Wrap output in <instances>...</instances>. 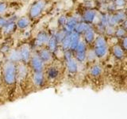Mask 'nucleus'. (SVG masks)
Segmentation results:
<instances>
[{
  "mask_svg": "<svg viewBox=\"0 0 127 119\" xmlns=\"http://www.w3.org/2000/svg\"><path fill=\"white\" fill-rule=\"evenodd\" d=\"M38 57L41 60L42 62L45 63V66L49 65L54 62V56L46 47H43L36 51Z\"/></svg>",
  "mask_w": 127,
  "mask_h": 119,
  "instance_id": "7",
  "label": "nucleus"
},
{
  "mask_svg": "<svg viewBox=\"0 0 127 119\" xmlns=\"http://www.w3.org/2000/svg\"><path fill=\"white\" fill-rule=\"evenodd\" d=\"M83 41H84L87 45H91L92 44L95 39V31L92 29V27H90L84 33H83Z\"/></svg>",
  "mask_w": 127,
  "mask_h": 119,
  "instance_id": "19",
  "label": "nucleus"
},
{
  "mask_svg": "<svg viewBox=\"0 0 127 119\" xmlns=\"http://www.w3.org/2000/svg\"><path fill=\"white\" fill-rule=\"evenodd\" d=\"M18 50L20 57H21V62L28 65L31 55L33 53L31 45H29V44H23V45H22L18 48Z\"/></svg>",
  "mask_w": 127,
  "mask_h": 119,
  "instance_id": "8",
  "label": "nucleus"
},
{
  "mask_svg": "<svg viewBox=\"0 0 127 119\" xmlns=\"http://www.w3.org/2000/svg\"><path fill=\"white\" fill-rule=\"evenodd\" d=\"M44 73H45V78L47 79V82L49 83H53L58 80V79L61 77V71L60 67L55 64L54 62L51 63L49 65H47L45 67V70H44Z\"/></svg>",
  "mask_w": 127,
  "mask_h": 119,
  "instance_id": "3",
  "label": "nucleus"
},
{
  "mask_svg": "<svg viewBox=\"0 0 127 119\" xmlns=\"http://www.w3.org/2000/svg\"><path fill=\"white\" fill-rule=\"evenodd\" d=\"M65 68L69 75H75L79 70L78 62L74 58L71 59L70 60L65 62Z\"/></svg>",
  "mask_w": 127,
  "mask_h": 119,
  "instance_id": "15",
  "label": "nucleus"
},
{
  "mask_svg": "<svg viewBox=\"0 0 127 119\" xmlns=\"http://www.w3.org/2000/svg\"><path fill=\"white\" fill-rule=\"evenodd\" d=\"M0 80L2 86L12 87L15 85L17 81V64L6 59L2 61Z\"/></svg>",
  "mask_w": 127,
  "mask_h": 119,
  "instance_id": "1",
  "label": "nucleus"
},
{
  "mask_svg": "<svg viewBox=\"0 0 127 119\" xmlns=\"http://www.w3.org/2000/svg\"><path fill=\"white\" fill-rule=\"evenodd\" d=\"M93 52L97 58H103L107 53V45L102 46H94Z\"/></svg>",
  "mask_w": 127,
  "mask_h": 119,
  "instance_id": "20",
  "label": "nucleus"
},
{
  "mask_svg": "<svg viewBox=\"0 0 127 119\" xmlns=\"http://www.w3.org/2000/svg\"><path fill=\"white\" fill-rule=\"evenodd\" d=\"M45 47L47 48L48 49H49L52 53L53 55L57 54V52L59 51L60 49V44L58 43L57 38H56L55 35L53 34V35H50V37L49 39V41H48L47 44Z\"/></svg>",
  "mask_w": 127,
  "mask_h": 119,
  "instance_id": "12",
  "label": "nucleus"
},
{
  "mask_svg": "<svg viewBox=\"0 0 127 119\" xmlns=\"http://www.w3.org/2000/svg\"><path fill=\"white\" fill-rule=\"evenodd\" d=\"M123 29H124L126 31L127 30V18L124 21V22H123Z\"/></svg>",
  "mask_w": 127,
  "mask_h": 119,
  "instance_id": "36",
  "label": "nucleus"
},
{
  "mask_svg": "<svg viewBox=\"0 0 127 119\" xmlns=\"http://www.w3.org/2000/svg\"><path fill=\"white\" fill-rule=\"evenodd\" d=\"M125 0H114V4L116 6H123L125 5Z\"/></svg>",
  "mask_w": 127,
  "mask_h": 119,
  "instance_id": "34",
  "label": "nucleus"
},
{
  "mask_svg": "<svg viewBox=\"0 0 127 119\" xmlns=\"http://www.w3.org/2000/svg\"><path fill=\"white\" fill-rule=\"evenodd\" d=\"M16 20H17L16 17H12L10 18H8L7 23L1 29L2 33L4 36H10L17 30V26H16V23H15Z\"/></svg>",
  "mask_w": 127,
  "mask_h": 119,
  "instance_id": "10",
  "label": "nucleus"
},
{
  "mask_svg": "<svg viewBox=\"0 0 127 119\" xmlns=\"http://www.w3.org/2000/svg\"><path fill=\"white\" fill-rule=\"evenodd\" d=\"M78 22H78L76 18H75V17L69 18L67 19V22L65 23V25L61 29L63 30V31L67 35H69L72 33V32H74V29H75V27Z\"/></svg>",
  "mask_w": 127,
  "mask_h": 119,
  "instance_id": "11",
  "label": "nucleus"
},
{
  "mask_svg": "<svg viewBox=\"0 0 127 119\" xmlns=\"http://www.w3.org/2000/svg\"><path fill=\"white\" fill-rule=\"evenodd\" d=\"M108 22H109V18L106 14H102L100 18V24H102V26H104L106 27L108 26Z\"/></svg>",
  "mask_w": 127,
  "mask_h": 119,
  "instance_id": "29",
  "label": "nucleus"
},
{
  "mask_svg": "<svg viewBox=\"0 0 127 119\" xmlns=\"http://www.w3.org/2000/svg\"><path fill=\"white\" fill-rule=\"evenodd\" d=\"M11 50V47L10 45L8 44H2V45L0 46V53L6 56L9 53V52Z\"/></svg>",
  "mask_w": 127,
  "mask_h": 119,
  "instance_id": "24",
  "label": "nucleus"
},
{
  "mask_svg": "<svg viewBox=\"0 0 127 119\" xmlns=\"http://www.w3.org/2000/svg\"><path fill=\"white\" fill-rule=\"evenodd\" d=\"M2 85L1 80H0V93H1V90H2Z\"/></svg>",
  "mask_w": 127,
  "mask_h": 119,
  "instance_id": "37",
  "label": "nucleus"
},
{
  "mask_svg": "<svg viewBox=\"0 0 127 119\" xmlns=\"http://www.w3.org/2000/svg\"><path fill=\"white\" fill-rule=\"evenodd\" d=\"M8 22V19L4 18L3 16H0V29H2V28L6 25Z\"/></svg>",
  "mask_w": 127,
  "mask_h": 119,
  "instance_id": "32",
  "label": "nucleus"
},
{
  "mask_svg": "<svg viewBox=\"0 0 127 119\" xmlns=\"http://www.w3.org/2000/svg\"><path fill=\"white\" fill-rule=\"evenodd\" d=\"M47 5L46 0H36L30 7L28 17L31 19H37L41 15Z\"/></svg>",
  "mask_w": 127,
  "mask_h": 119,
  "instance_id": "2",
  "label": "nucleus"
},
{
  "mask_svg": "<svg viewBox=\"0 0 127 119\" xmlns=\"http://www.w3.org/2000/svg\"><path fill=\"white\" fill-rule=\"evenodd\" d=\"M8 4L4 1H0V16H2L7 11Z\"/></svg>",
  "mask_w": 127,
  "mask_h": 119,
  "instance_id": "26",
  "label": "nucleus"
},
{
  "mask_svg": "<svg viewBox=\"0 0 127 119\" xmlns=\"http://www.w3.org/2000/svg\"><path fill=\"white\" fill-rule=\"evenodd\" d=\"M30 79L33 87L37 89H41L43 87H45L48 83L44 71H41V72H31Z\"/></svg>",
  "mask_w": 127,
  "mask_h": 119,
  "instance_id": "5",
  "label": "nucleus"
},
{
  "mask_svg": "<svg viewBox=\"0 0 127 119\" xmlns=\"http://www.w3.org/2000/svg\"><path fill=\"white\" fill-rule=\"evenodd\" d=\"M67 18H66V16H64V15H61V17H59L58 20H57V23H58L59 26L61 27V28H62L64 26L66 22H67Z\"/></svg>",
  "mask_w": 127,
  "mask_h": 119,
  "instance_id": "30",
  "label": "nucleus"
},
{
  "mask_svg": "<svg viewBox=\"0 0 127 119\" xmlns=\"http://www.w3.org/2000/svg\"><path fill=\"white\" fill-rule=\"evenodd\" d=\"M50 37V34L45 30H41L37 33L33 41V46L36 49H41L45 47L46 44Z\"/></svg>",
  "mask_w": 127,
  "mask_h": 119,
  "instance_id": "6",
  "label": "nucleus"
},
{
  "mask_svg": "<svg viewBox=\"0 0 127 119\" xmlns=\"http://www.w3.org/2000/svg\"><path fill=\"white\" fill-rule=\"evenodd\" d=\"M102 67H101V65L98 64V63H94L90 67L89 74L92 77L96 78L102 74Z\"/></svg>",
  "mask_w": 127,
  "mask_h": 119,
  "instance_id": "22",
  "label": "nucleus"
},
{
  "mask_svg": "<svg viewBox=\"0 0 127 119\" xmlns=\"http://www.w3.org/2000/svg\"><path fill=\"white\" fill-rule=\"evenodd\" d=\"M126 31L123 28H118L114 31V34L116 37H124L126 36Z\"/></svg>",
  "mask_w": 127,
  "mask_h": 119,
  "instance_id": "27",
  "label": "nucleus"
},
{
  "mask_svg": "<svg viewBox=\"0 0 127 119\" xmlns=\"http://www.w3.org/2000/svg\"><path fill=\"white\" fill-rule=\"evenodd\" d=\"M1 65H2V60L0 59V71H1Z\"/></svg>",
  "mask_w": 127,
  "mask_h": 119,
  "instance_id": "38",
  "label": "nucleus"
},
{
  "mask_svg": "<svg viewBox=\"0 0 127 119\" xmlns=\"http://www.w3.org/2000/svg\"><path fill=\"white\" fill-rule=\"evenodd\" d=\"M28 67L30 68L31 72H41V71H44L46 66L40 59L36 51H33L29 63H28Z\"/></svg>",
  "mask_w": 127,
  "mask_h": 119,
  "instance_id": "4",
  "label": "nucleus"
},
{
  "mask_svg": "<svg viewBox=\"0 0 127 119\" xmlns=\"http://www.w3.org/2000/svg\"><path fill=\"white\" fill-rule=\"evenodd\" d=\"M70 37V50L74 53L76 47L78 46L79 41H81L80 40V35L76 33L75 32H72L71 34H69Z\"/></svg>",
  "mask_w": 127,
  "mask_h": 119,
  "instance_id": "17",
  "label": "nucleus"
},
{
  "mask_svg": "<svg viewBox=\"0 0 127 119\" xmlns=\"http://www.w3.org/2000/svg\"><path fill=\"white\" fill-rule=\"evenodd\" d=\"M30 75V68L27 64L20 63L17 64V83H22L26 80L28 75Z\"/></svg>",
  "mask_w": 127,
  "mask_h": 119,
  "instance_id": "9",
  "label": "nucleus"
},
{
  "mask_svg": "<svg viewBox=\"0 0 127 119\" xmlns=\"http://www.w3.org/2000/svg\"><path fill=\"white\" fill-rule=\"evenodd\" d=\"M106 33L107 35H109V36H111V35H113L114 34V27L113 26H107L106 27Z\"/></svg>",
  "mask_w": 127,
  "mask_h": 119,
  "instance_id": "31",
  "label": "nucleus"
},
{
  "mask_svg": "<svg viewBox=\"0 0 127 119\" xmlns=\"http://www.w3.org/2000/svg\"><path fill=\"white\" fill-rule=\"evenodd\" d=\"M95 58H97V57H95L93 50H90L89 52H87V59H86V60H87L88 62H93L95 60Z\"/></svg>",
  "mask_w": 127,
  "mask_h": 119,
  "instance_id": "28",
  "label": "nucleus"
},
{
  "mask_svg": "<svg viewBox=\"0 0 127 119\" xmlns=\"http://www.w3.org/2000/svg\"><path fill=\"white\" fill-rule=\"evenodd\" d=\"M15 23H16V26H17V29L22 30L27 29L30 26L31 20L28 16H23V17L18 18L16 20Z\"/></svg>",
  "mask_w": 127,
  "mask_h": 119,
  "instance_id": "16",
  "label": "nucleus"
},
{
  "mask_svg": "<svg viewBox=\"0 0 127 119\" xmlns=\"http://www.w3.org/2000/svg\"><path fill=\"white\" fill-rule=\"evenodd\" d=\"M90 27H91V25H89V24H87L83 22H79L76 24V26H75V29H74V32H75V33L79 35H81V34L84 33Z\"/></svg>",
  "mask_w": 127,
  "mask_h": 119,
  "instance_id": "21",
  "label": "nucleus"
},
{
  "mask_svg": "<svg viewBox=\"0 0 127 119\" xmlns=\"http://www.w3.org/2000/svg\"><path fill=\"white\" fill-rule=\"evenodd\" d=\"M95 16H96V13H95V10H87L83 13V14L82 16V20L83 22L91 25V23H92L94 22Z\"/></svg>",
  "mask_w": 127,
  "mask_h": 119,
  "instance_id": "18",
  "label": "nucleus"
},
{
  "mask_svg": "<svg viewBox=\"0 0 127 119\" xmlns=\"http://www.w3.org/2000/svg\"><path fill=\"white\" fill-rule=\"evenodd\" d=\"M112 52H113L114 57L118 60H122L124 57V51H123L122 48L120 45H114L112 48Z\"/></svg>",
  "mask_w": 127,
  "mask_h": 119,
  "instance_id": "23",
  "label": "nucleus"
},
{
  "mask_svg": "<svg viewBox=\"0 0 127 119\" xmlns=\"http://www.w3.org/2000/svg\"><path fill=\"white\" fill-rule=\"evenodd\" d=\"M122 49L127 51V37H124L122 41Z\"/></svg>",
  "mask_w": 127,
  "mask_h": 119,
  "instance_id": "33",
  "label": "nucleus"
},
{
  "mask_svg": "<svg viewBox=\"0 0 127 119\" xmlns=\"http://www.w3.org/2000/svg\"><path fill=\"white\" fill-rule=\"evenodd\" d=\"M6 60L14 63H16V64H18V63H22L18 48V49H11V50L9 52V53L6 55Z\"/></svg>",
  "mask_w": 127,
  "mask_h": 119,
  "instance_id": "14",
  "label": "nucleus"
},
{
  "mask_svg": "<svg viewBox=\"0 0 127 119\" xmlns=\"http://www.w3.org/2000/svg\"><path fill=\"white\" fill-rule=\"evenodd\" d=\"M126 19V14L124 11H118V13L114 14L113 16H111L110 18H109V22L108 26H113L117 25V24L124 22Z\"/></svg>",
  "mask_w": 127,
  "mask_h": 119,
  "instance_id": "13",
  "label": "nucleus"
},
{
  "mask_svg": "<svg viewBox=\"0 0 127 119\" xmlns=\"http://www.w3.org/2000/svg\"><path fill=\"white\" fill-rule=\"evenodd\" d=\"M107 9L110 11H114L116 10V6H115V4H110V5H109L108 7H107Z\"/></svg>",
  "mask_w": 127,
  "mask_h": 119,
  "instance_id": "35",
  "label": "nucleus"
},
{
  "mask_svg": "<svg viewBox=\"0 0 127 119\" xmlns=\"http://www.w3.org/2000/svg\"><path fill=\"white\" fill-rule=\"evenodd\" d=\"M72 58H74L73 53L70 49L63 52V59H64V63L70 60Z\"/></svg>",
  "mask_w": 127,
  "mask_h": 119,
  "instance_id": "25",
  "label": "nucleus"
}]
</instances>
